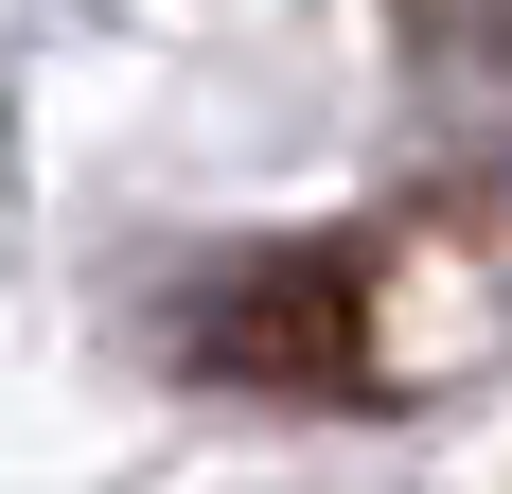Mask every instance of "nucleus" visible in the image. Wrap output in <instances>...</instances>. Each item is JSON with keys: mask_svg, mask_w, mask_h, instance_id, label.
Here are the masks:
<instances>
[{"mask_svg": "<svg viewBox=\"0 0 512 494\" xmlns=\"http://www.w3.org/2000/svg\"><path fill=\"white\" fill-rule=\"evenodd\" d=\"M177 353L212 389H354L371 371V265L354 247H230L177 300Z\"/></svg>", "mask_w": 512, "mask_h": 494, "instance_id": "nucleus-1", "label": "nucleus"}]
</instances>
